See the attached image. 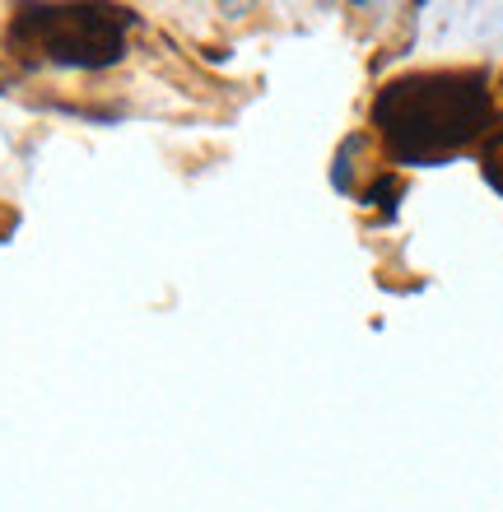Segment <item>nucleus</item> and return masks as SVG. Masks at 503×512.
Segmentation results:
<instances>
[{
  "instance_id": "obj_1",
  "label": "nucleus",
  "mask_w": 503,
  "mask_h": 512,
  "mask_svg": "<svg viewBox=\"0 0 503 512\" xmlns=\"http://www.w3.org/2000/svg\"><path fill=\"white\" fill-rule=\"evenodd\" d=\"M47 28V56L61 66H108L122 56V19L112 10H33Z\"/></svg>"
}]
</instances>
